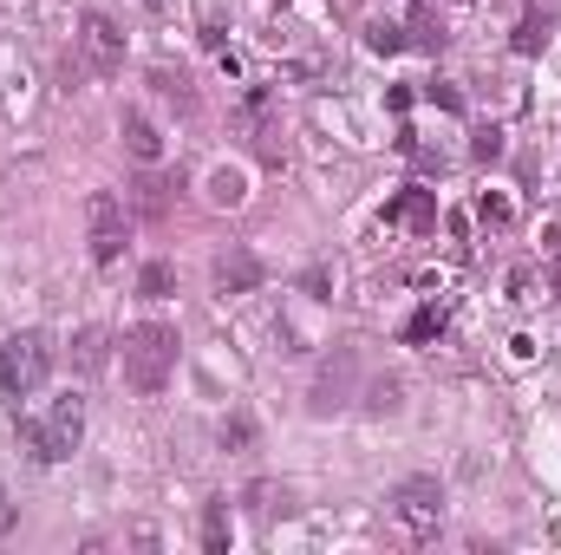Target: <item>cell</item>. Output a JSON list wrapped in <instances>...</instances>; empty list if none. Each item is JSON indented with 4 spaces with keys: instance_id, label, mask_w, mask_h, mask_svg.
I'll return each mask as SVG.
<instances>
[{
    "instance_id": "cell-1",
    "label": "cell",
    "mask_w": 561,
    "mask_h": 555,
    "mask_svg": "<svg viewBox=\"0 0 561 555\" xmlns=\"http://www.w3.org/2000/svg\"><path fill=\"white\" fill-rule=\"evenodd\" d=\"M170 373H176V327L170 321H137L131 334H124V379H131V393H163L170 386Z\"/></svg>"
},
{
    "instance_id": "cell-2",
    "label": "cell",
    "mask_w": 561,
    "mask_h": 555,
    "mask_svg": "<svg viewBox=\"0 0 561 555\" xmlns=\"http://www.w3.org/2000/svg\"><path fill=\"white\" fill-rule=\"evenodd\" d=\"M386 517H392V536L399 543H431L444 530V484L438 478H405L386 497Z\"/></svg>"
},
{
    "instance_id": "cell-3",
    "label": "cell",
    "mask_w": 561,
    "mask_h": 555,
    "mask_svg": "<svg viewBox=\"0 0 561 555\" xmlns=\"http://www.w3.org/2000/svg\"><path fill=\"white\" fill-rule=\"evenodd\" d=\"M46 373H52V347H46V334H7V340H0V393H7V399L39 393Z\"/></svg>"
},
{
    "instance_id": "cell-4",
    "label": "cell",
    "mask_w": 561,
    "mask_h": 555,
    "mask_svg": "<svg viewBox=\"0 0 561 555\" xmlns=\"http://www.w3.org/2000/svg\"><path fill=\"white\" fill-rule=\"evenodd\" d=\"M78 432H85V412H78V399H52V412H46V419H20V438H26V451H33L39 464H59V458H72Z\"/></svg>"
},
{
    "instance_id": "cell-5",
    "label": "cell",
    "mask_w": 561,
    "mask_h": 555,
    "mask_svg": "<svg viewBox=\"0 0 561 555\" xmlns=\"http://www.w3.org/2000/svg\"><path fill=\"white\" fill-rule=\"evenodd\" d=\"M124 236H131L124 196L92 190V196H85V242H92V262H118V255H124Z\"/></svg>"
},
{
    "instance_id": "cell-6",
    "label": "cell",
    "mask_w": 561,
    "mask_h": 555,
    "mask_svg": "<svg viewBox=\"0 0 561 555\" xmlns=\"http://www.w3.org/2000/svg\"><path fill=\"white\" fill-rule=\"evenodd\" d=\"M78 72H92V79L124 72V33H118L111 13H85L78 20Z\"/></svg>"
},
{
    "instance_id": "cell-7",
    "label": "cell",
    "mask_w": 561,
    "mask_h": 555,
    "mask_svg": "<svg viewBox=\"0 0 561 555\" xmlns=\"http://www.w3.org/2000/svg\"><path fill=\"white\" fill-rule=\"evenodd\" d=\"M255 288H261V262L248 249L216 255V294H255Z\"/></svg>"
},
{
    "instance_id": "cell-8",
    "label": "cell",
    "mask_w": 561,
    "mask_h": 555,
    "mask_svg": "<svg viewBox=\"0 0 561 555\" xmlns=\"http://www.w3.org/2000/svg\"><path fill=\"white\" fill-rule=\"evenodd\" d=\"M124 150H131L137 164H157V157H163V137H157V124H150L144 111H124Z\"/></svg>"
},
{
    "instance_id": "cell-9",
    "label": "cell",
    "mask_w": 561,
    "mask_h": 555,
    "mask_svg": "<svg viewBox=\"0 0 561 555\" xmlns=\"http://www.w3.org/2000/svg\"><path fill=\"white\" fill-rule=\"evenodd\" d=\"M105 360H111V334H105V327H85V334L72 340V366H78V373H105Z\"/></svg>"
},
{
    "instance_id": "cell-10",
    "label": "cell",
    "mask_w": 561,
    "mask_h": 555,
    "mask_svg": "<svg viewBox=\"0 0 561 555\" xmlns=\"http://www.w3.org/2000/svg\"><path fill=\"white\" fill-rule=\"evenodd\" d=\"M386 216H392V222H412V229H431V222H438V209H431V196H425V190H405Z\"/></svg>"
},
{
    "instance_id": "cell-11",
    "label": "cell",
    "mask_w": 561,
    "mask_h": 555,
    "mask_svg": "<svg viewBox=\"0 0 561 555\" xmlns=\"http://www.w3.org/2000/svg\"><path fill=\"white\" fill-rule=\"evenodd\" d=\"M176 288V275H170V262H144V275H137V294L144 301H163Z\"/></svg>"
},
{
    "instance_id": "cell-12",
    "label": "cell",
    "mask_w": 561,
    "mask_h": 555,
    "mask_svg": "<svg viewBox=\"0 0 561 555\" xmlns=\"http://www.w3.org/2000/svg\"><path fill=\"white\" fill-rule=\"evenodd\" d=\"M137 209H144V216H170V183H163V177H144V183H137Z\"/></svg>"
},
{
    "instance_id": "cell-13",
    "label": "cell",
    "mask_w": 561,
    "mask_h": 555,
    "mask_svg": "<svg viewBox=\"0 0 561 555\" xmlns=\"http://www.w3.org/2000/svg\"><path fill=\"white\" fill-rule=\"evenodd\" d=\"M542 46H549V20H542V13H529V20L516 26V52H542Z\"/></svg>"
},
{
    "instance_id": "cell-14",
    "label": "cell",
    "mask_w": 561,
    "mask_h": 555,
    "mask_svg": "<svg viewBox=\"0 0 561 555\" xmlns=\"http://www.w3.org/2000/svg\"><path fill=\"white\" fill-rule=\"evenodd\" d=\"M150 79H157V92H163L170 105H183V111L196 105V92H190V79H183V72H150Z\"/></svg>"
},
{
    "instance_id": "cell-15",
    "label": "cell",
    "mask_w": 561,
    "mask_h": 555,
    "mask_svg": "<svg viewBox=\"0 0 561 555\" xmlns=\"http://www.w3.org/2000/svg\"><path fill=\"white\" fill-rule=\"evenodd\" d=\"M209 196H216L222 209H235V203H242V177H235V170H216V177H209Z\"/></svg>"
},
{
    "instance_id": "cell-16",
    "label": "cell",
    "mask_w": 561,
    "mask_h": 555,
    "mask_svg": "<svg viewBox=\"0 0 561 555\" xmlns=\"http://www.w3.org/2000/svg\"><path fill=\"white\" fill-rule=\"evenodd\" d=\"M203 543H209V550L229 543V504H209V517H203Z\"/></svg>"
},
{
    "instance_id": "cell-17",
    "label": "cell",
    "mask_w": 561,
    "mask_h": 555,
    "mask_svg": "<svg viewBox=\"0 0 561 555\" xmlns=\"http://www.w3.org/2000/svg\"><path fill=\"white\" fill-rule=\"evenodd\" d=\"M366 46H373V52H399V46H405V26H392V20H379V26L366 33Z\"/></svg>"
},
{
    "instance_id": "cell-18",
    "label": "cell",
    "mask_w": 561,
    "mask_h": 555,
    "mask_svg": "<svg viewBox=\"0 0 561 555\" xmlns=\"http://www.w3.org/2000/svg\"><path fill=\"white\" fill-rule=\"evenodd\" d=\"M366 406H373V412H399V406H405V386H399V379H379Z\"/></svg>"
},
{
    "instance_id": "cell-19",
    "label": "cell",
    "mask_w": 561,
    "mask_h": 555,
    "mask_svg": "<svg viewBox=\"0 0 561 555\" xmlns=\"http://www.w3.org/2000/svg\"><path fill=\"white\" fill-rule=\"evenodd\" d=\"M438 327H444V307H425V314H418V321L405 327V340H431Z\"/></svg>"
},
{
    "instance_id": "cell-20",
    "label": "cell",
    "mask_w": 561,
    "mask_h": 555,
    "mask_svg": "<svg viewBox=\"0 0 561 555\" xmlns=\"http://www.w3.org/2000/svg\"><path fill=\"white\" fill-rule=\"evenodd\" d=\"M477 216H484L490 229H503V222H510V203H503V196H484V203H477Z\"/></svg>"
},
{
    "instance_id": "cell-21",
    "label": "cell",
    "mask_w": 561,
    "mask_h": 555,
    "mask_svg": "<svg viewBox=\"0 0 561 555\" xmlns=\"http://www.w3.org/2000/svg\"><path fill=\"white\" fill-rule=\"evenodd\" d=\"M477 157L497 164V157H503V131H477Z\"/></svg>"
},
{
    "instance_id": "cell-22",
    "label": "cell",
    "mask_w": 561,
    "mask_h": 555,
    "mask_svg": "<svg viewBox=\"0 0 561 555\" xmlns=\"http://www.w3.org/2000/svg\"><path fill=\"white\" fill-rule=\"evenodd\" d=\"M248 438H255V425H248V419H229V425H222V445H248Z\"/></svg>"
},
{
    "instance_id": "cell-23",
    "label": "cell",
    "mask_w": 561,
    "mask_h": 555,
    "mask_svg": "<svg viewBox=\"0 0 561 555\" xmlns=\"http://www.w3.org/2000/svg\"><path fill=\"white\" fill-rule=\"evenodd\" d=\"M301 288H307V294H327V288H333V275H327V268H307V281H301Z\"/></svg>"
},
{
    "instance_id": "cell-24",
    "label": "cell",
    "mask_w": 561,
    "mask_h": 555,
    "mask_svg": "<svg viewBox=\"0 0 561 555\" xmlns=\"http://www.w3.org/2000/svg\"><path fill=\"white\" fill-rule=\"evenodd\" d=\"M542 249H549V255H561V222L549 229V236H542Z\"/></svg>"
},
{
    "instance_id": "cell-25",
    "label": "cell",
    "mask_w": 561,
    "mask_h": 555,
    "mask_svg": "<svg viewBox=\"0 0 561 555\" xmlns=\"http://www.w3.org/2000/svg\"><path fill=\"white\" fill-rule=\"evenodd\" d=\"M346 7H353V0H346Z\"/></svg>"
}]
</instances>
